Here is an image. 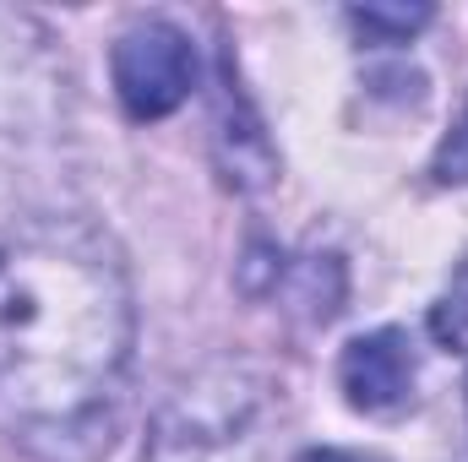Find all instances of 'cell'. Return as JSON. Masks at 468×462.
Wrapping results in <instances>:
<instances>
[{
  "label": "cell",
  "mask_w": 468,
  "mask_h": 462,
  "mask_svg": "<svg viewBox=\"0 0 468 462\" xmlns=\"http://www.w3.org/2000/svg\"><path fill=\"white\" fill-rule=\"evenodd\" d=\"M136 310L120 250L82 218L0 245V430L38 462L110 452L131 386Z\"/></svg>",
  "instance_id": "obj_1"
},
{
  "label": "cell",
  "mask_w": 468,
  "mask_h": 462,
  "mask_svg": "<svg viewBox=\"0 0 468 462\" xmlns=\"http://www.w3.org/2000/svg\"><path fill=\"white\" fill-rule=\"evenodd\" d=\"M142 462H272V386L245 364L191 375L153 419Z\"/></svg>",
  "instance_id": "obj_2"
},
{
  "label": "cell",
  "mask_w": 468,
  "mask_h": 462,
  "mask_svg": "<svg viewBox=\"0 0 468 462\" xmlns=\"http://www.w3.org/2000/svg\"><path fill=\"white\" fill-rule=\"evenodd\" d=\"M197 88V49L175 22H131L115 44V93L131 120L175 115Z\"/></svg>",
  "instance_id": "obj_3"
},
{
  "label": "cell",
  "mask_w": 468,
  "mask_h": 462,
  "mask_svg": "<svg viewBox=\"0 0 468 462\" xmlns=\"http://www.w3.org/2000/svg\"><path fill=\"white\" fill-rule=\"evenodd\" d=\"M338 375H344V392L359 414H403L414 403V381H420V359L403 327H381V332H365L344 348L338 359Z\"/></svg>",
  "instance_id": "obj_4"
},
{
  "label": "cell",
  "mask_w": 468,
  "mask_h": 462,
  "mask_svg": "<svg viewBox=\"0 0 468 462\" xmlns=\"http://www.w3.org/2000/svg\"><path fill=\"white\" fill-rule=\"evenodd\" d=\"M431 332H436V343L447 348V353H463L468 359V256L458 261L447 294H441L436 310H431Z\"/></svg>",
  "instance_id": "obj_5"
},
{
  "label": "cell",
  "mask_w": 468,
  "mask_h": 462,
  "mask_svg": "<svg viewBox=\"0 0 468 462\" xmlns=\"http://www.w3.org/2000/svg\"><path fill=\"white\" fill-rule=\"evenodd\" d=\"M354 27L365 33V38H381V44H403L409 33H420L425 22H431V5H359L349 11Z\"/></svg>",
  "instance_id": "obj_6"
},
{
  "label": "cell",
  "mask_w": 468,
  "mask_h": 462,
  "mask_svg": "<svg viewBox=\"0 0 468 462\" xmlns=\"http://www.w3.org/2000/svg\"><path fill=\"white\" fill-rule=\"evenodd\" d=\"M436 180L441 185H468V104H463V120L452 125V136L436 152Z\"/></svg>",
  "instance_id": "obj_7"
},
{
  "label": "cell",
  "mask_w": 468,
  "mask_h": 462,
  "mask_svg": "<svg viewBox=\"0 0 468 462\" xmlns=\"http://www.w3.org/2000/svg\"><path fill=\"white\" fill-rule=\"evenodd\" d=\"M300 462H376V457H359V452H338V446H316V452H305Z\"/></svg>",
  "instance_id": "obj_8"
}]
</instances>
